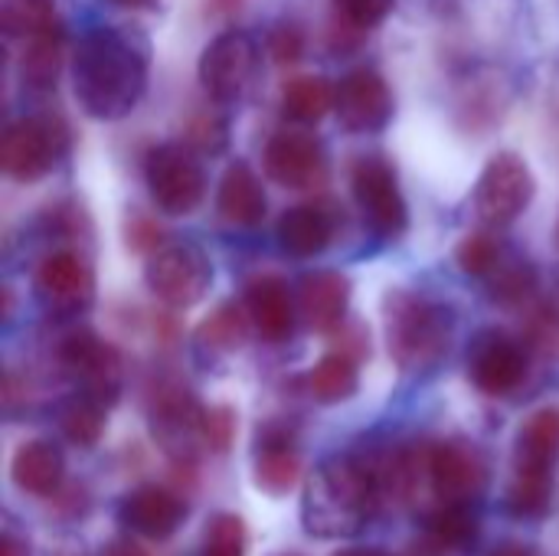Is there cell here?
Masks as SVG:
<instances>
[{
	"label": "cell",
	"instance_id": "cell-1",
	"mask_svg": "<svg viewBox=\"0 0 559 556\" xmlns=\"http://www.w3.org/2000/svg\"><path fill=\"white\" fill-rule=\"evenodd\" d=\"M151 43L138 26H92L72 49V92L88 118L118 121L147 92Z\"/></svg>",
	"mask_w": 559,
	"mask_h": 556
},
{
	"label": "cell",
	"instance_id": "cell-2",
	"mask_svg": "<svg viewBox=\"0 0 559 556\" xmlns=\"http://www.w3.org/2000/svg\"><path fill=\"white\" fill-rule=\"evenodd\" d=\"M377 501V485L364 459H328L305 485L301 524L311 537L347 541L367 528Z\"/></svg>",
	"mask_w": 559,
	"mask_h": 556
},
{
	"label": "cell",
	"instance_id": "cell-3",
	"mask_svg": "<svg viewBox=\"0 0 559 556\" xmlns=\"http://www.w3.org/2000/svg\"><path fill=\"white\" fill-rule=\"evenodd\" d=\"M386 347L403 374H432L452 351L455 311L423 292L396 288L383 301Z\"/></svg>",
	"mask_w": 559,
	"mask_h": 556
},
{
	"label": "cell",
	"instance_id": "cell-4",
	"mask_svg": "<svg viewBox=\"0 0 559 556\" xmlns=\"http://www.w3.org/2000/svg\"><path fill=\"white\" fill-rule=\"evenodd\" d=\"M69 154V128L59 115H26L10 121L0 141V167L16 184L43 180Z\"/></svg>",
	"mask_w": 559,
	"mask_h": 556
},
{
	"label": "cell",
	"instance_id": "cell-5",
	"mask_svg": "<svg viewBox=\"0 0 559 556\" xmlns=\"http://www.w3.org/2000/svg\"><path fill=\"white\" fill-rule=\"evenodd\" d=\"M144 285L160 305L187 311L206 298L213 285V262L197 242H170L147 259Z\"/></svg>",
	"mask_w": 559,
	"mask_h": 556
},
{
	"label": "cell",
	"instance_id": "cell-6",
	"mask_svg": "<svg viewBox=\"0 0 559 556\" xmlns=\"http://www.w3.org/2000/svg\"><path fill=\"white\" fill-rule=\"evenodd\" d=\"M151 200L167 216H190L206 197V170L190 144H157L144 161Z\"/></svg>",
	"mask_w": 559,
	"mask_h": 556
},
{
	"label": "cell",
	"instance_id": "cell-7",
	"mask_svg": "<svg viewBox=\"0 0 559 556\" xmlns=\"http://www.w3.org/2000/svg\"><path fill=\"white\" fill-rule=\"evenodd\" d=\"M350 190L364 213L367 229L377 239L396 242L409 229V206L400 190L396 167L386 157H380V154L360 157L350 170Z\"/></svg>",
	"mask_w": 559,
	"mask_h": 556
},
{
	"label": "cell",
	"instance_id": "cell-8",
	"mask_svg": "<svg viewBox=\"0 0 559 556\" xmlns=\"http://www.w3.org/2000/svg\"><path fill=\"white\" fill-rule=\"evenodd\" d=\"M534 193H537V180L527 161L514 151H501L485 164L475 184V213L485 226L504 229L531 206Z\"/></svg>",
	"mask_w": 559,
	"mask_h": 556
},
{
	"label": "cell",
	"instance_id": "cell-9",
	"mask_svg": "<svg viewBox=\"0 0 559 556\" xmlns=\"http://www.w3.org/2000/svg\"><path fill=\"white\" fill-rule=\"evenodd\" d=\"M59 367L79 380L82 393L95 397L105 406H115L121 397V380H124V364L118 347H111L105 338H98L92 328H72L59 341Z\"/></svg>",
	"mask_w": 559,
	"mask_h": 556
},
{
	"label": "cell",
	"instance_id": "cell-10",
	"mask_svg": "<svg viewBox=\"0 0 559 556\" xmlns=\"http://www.w3.org/2000/svg\"><path fill=\"white\" fill-rule=\"evenodd\" d=\"M259 72V46L246 29H223L200 56V82L216 105L239 102Z\"/></svg>",
	"mask_w": 559,
	"mask_h": 556
},
{
	"label": "cell",
	"instance_id": "cell-11",
	"mask_svg": "<svg viewBox=\"0 0 559 556\" xmlns=\"http://www.w3.org/2000/svg\"><path fill=\"white\" fill-rule=\"evenodd\" d=\"M491 478L488 456L468 439H445L429 446V492L439 505H472L485 495Z\"/></svg>",
	"mask_w": 559,
	"mask_h": 556
},
{
	"label": "cell",
	"instance_id": "cell-12",
	"mask_svg": "<svg viewBox=\"0 0 559 556\" xmlns=\"http://www.w3.org/2000/svg\"><path fill=\"white\" fill-rule=\"evenodd\" d=\"M154 442L180 465H190L203 446V406L180 383H160L151 400Z\"/></svg>",
	"mask_w": 559,
	"mask_h": 556
},
{
	"label": "cell",
	"instance_id": "cell-13",
	"mask_svg": "<svg viewBox=\"0 0 559 556\" xmlns=\"http://www.w3.org/2000/svg\"><path fill=\"white\" fill-rule=\"evenodd\" d=\"M465 367H468V380L475 383V390H481L485 397H508L527 380L531 354H527V344L518 341L514 334L501 328H488L468 344Z\"/></svg>",
	"mask_w": 559,
	"mask_h": 556
},
{
	"label": "cell",
	"instance_id": "cell-14",
	"mask_svg": "<svg viewBox=\"0 0 559 556\" xmlns=\"http://www.w3.org/2000/svg\"><path fill=\"white\" fill-rule=\"evenodd\" d=\"M262 167L272 184L285 190H318L328 184V147L318 134L288 128L269 138L262 151Z\"/></svg>",
	"mask_w": 559,
	"mask_h": 556
},
{
	"label": "cell",
	"instance_id": "cell-15",
	"mask_svg": "<svg viewBox=\"0 0 559 556\" xmlns=\"http://www.w3.org/2000/svg\"><path fill=\"white\" fill-rule=\"evenodd\" d=\"M36 298L59 318H79L95 305V272L85 256L72 249L49 252L33 272Z\"/></svg>",
	"mask_w": 559,
	"mask_h": 556
},
{
	"label": "cell",
	"instance_id": "cell-16",
	"mask_svg": "<svg viewBox=\"0 0 559 556\" xmlns=\"http://www.w3.org/2000/svg\"><path fill=\"white\" fill-rule=\"evenodd\" d=\"M334 115L354 134H377V131H383L390 125V118H393L390 82L377 69H370V66L350 69L337 82Z\"/></svg>",
	"mask_w": 559,
	"mask_h": 556
},
{
	"label": "cell",
	"instance_id": "cell-17",
	"mask_svg": "<svg viewBox=\"0 0 559 556\" xmlns=\"http://www.w3.org/2000/svg\"><path fill=\"white\" fill-rule=\"evenodd\" d=\"M341 206L331 200H311V203H298L292 210L282 213L278 220V246L292 256V259H314L321 256L341 226Z\"/></svg>",
	"mask_w": 559,
	"mask_h": 556
},
{
	"label": "cell",
	"instance_id": "cell-18",
	"mask_svg": "<svg viewBox=\"0 0 559 556\" xmlns=\"http://www.w3.org/2000/svg\"><path fill=\"white\" fill-rule=\"evenodd\" d=\"M350 279L334 269L308 272L298 282V311L314 334H334L350 311Z\"/></svg>",
	"mask_w": 559,
	"mask_h": 556
},
{
	"label": "cell",
	"instance_id": "cell-19",
	"mask_svg": "<svg viewBox=\"0 0 559 556\" xmlns=\"http://www.w3.org/2000/svg\"><path fill=\"white\" fill-rule=\"evenodd\" d=\"M246 308H249L255 334L269 344L288 341L295 331V321L301 318L295 292L288 288V282L282 275H272V272L255 275L246 285Z\"/></svg>",
	"mask_w": 559,
	"mask_h": 556
},
{
	"label": "cell",
	"instance_id": "cell-20",
	"mask_svg": "<svg viewBox=\"0 0 559 556\" xmlns=\"http://www.w3.org/2000/svg\"><path fill=\"white\" fill-rule=\"evenodd\" d=\"M121 521L131 534L147 541H167L187 521V505L164 485H141L121 501Z\"/></svg>",
	"mask_w": 559,
	"mask_h": 556
},
{
	"label": "cell",
	"instance_id": "cell-21",
	"mask_svg": "<svg viewBox=\"0 0 559 556\" xmlns=\"http://www.w3.org/2000/svg\"><path fill=\"white\" fill-rule=\"evenodd\" d=\"M252 478L265 495H288L301 478V456L295 446V433L282 423H269L259 429Z\"/></svg>",
	"mask_w": 559,
	"mask_h": 556
},
{
	"label": "cell",
	"instance_id": "cell-22",
	"mask_svg": "<svg viewBox=\"0 0 559 556\" xmlns=\"http://www.w3.org/2000/svg\"><path fill=\"white\" fill-rule=\"evenodd\" d=\"M216 210L233 226H259L265 220L269 197H265L259 174L246 161H233L223 170L219 190H216Z\"/></svg>",
	"mask_w": 559,
	"mask_h": 556
},
{
	"label": "cell",
	"instance_id": "cell-23",
	"mask_svg": "<svg viewBox=\"0 0 559 556\" xmlns=\"http://www.w3.org/2000/svg\"><path fill=\"white\" fill-rule=\"evenodd\" d=\"M66 462L62 452L46 439H29L13 452L10 478L29 498H52L62 488Z\"/></svg>",
	"mask_w": 559,
	"mask_h": 556
},
{
	"label": "cell",
	"instance_id": "cell-24",
	"mask_svg": "<svg viewBox=\"0 0 559 556\" xmlns=\"http://www.w3.org/2000/svg\"><path fill=\"white\" fill-rule=\"evenodd\" d=\"M518 469L554 472L559 462V406H540L531 413L518 433L514 446Z\"/></svg>",
	"mask_w": 559,
	"mask_h": 556
},
{
	"label": "cell",
	"instance_id": "cell-25",
	"mask_svg": "<svg viewBox=\"0 0 559 556\" xmlns=\"http://www.w3.org/2000/svg\"><path fill=\"white\" fill-rule=\"evenodd\" d=\"M62 62H66V33L62 23H56L26 39V49L20 56V79L33 92H49L56 88Z\"/></svg>",
	"mask_w": 559,
	"mask_h": 556
},
{
	"label": "cell",
	"instance_id": "cell-26",
	"mask_svg": "<svg viewBox=\"0 0 559 556\" xmlns=\"http://www.w3.org/2000/svg\"><path fill=\"white\" fill-rule=\"evenodd\" d=\"M252 331V318L246 301H223L219 308L210 311V318L200 321L197 328V344L210 354H236L239 347H246Z\"/></svg>",
	"mask_w": 559,
	"mask_h": 556
},
{
	"label": "cell",
	"instance_id": "cell-27",
	"mask_svg": "<svg viewBox=\"0 0 559 556\" xmlns=\"http://www.w3.org/2000/svg\"><path fill=\"white\" fill-rule=\"evenodd\" d=\"M360 387V370H357V360L341 354V351H331L324 354L311 370H308V393L314 403H324V406H334V403H344L357 393Z\"/></svg>",
	"mask_w": 559,
	"mask_h": 556
},
{
	"label": "cell",
	"instance_id": "cell-28",
	"mask_svg": "<svg viewBox=\"0 0 559 556\" xmlns=\"http://www.w3.org/2000/svg\"><path fill=\"white\" fill-rule=\"evenodd\" d=\"M337 85H331L324 75H298L282 88V108L288 118L301 125H318L328 111H334Z\"/></svg>",
	"mask_w": 559,
	"mask_h": 556
},
{
	"label": "cell",
	"instance_id": "cell-29",
	"mask_svg": "<svg viewBox=\"0 0 559 556\" xmlns=\"http://www.w3.org/2000/svg\"><path fill=\"white\" fill-rule=\"evenodd\" d=\"M108 410L105 403H98L95 397L88 393H79L72 400H66L59 406V429L62 436L79 446V449H92L98 446V439L105 436V426H108Z\"/></svg>",
	"mask_w": 559,
	"mask_h": 556
},
{
	"label": "cell",
	"instance_id": "cell-30",
	"mask_svg": "<svg viewBox=\"0 0 559 556\" xmlns=\"http://www.w3.org/2000/svg\"><path fill=\"white\" fill-rule=\"evenodd\" d=\"M426 537L436 551H465L478 537L472 505H439L426 518Z\"/></svg>",
	"mask_w": 559,
	"mask_h": 556
},
{
	"label": "cell",
	"instance_id": "cell-31",
	"mask_svg": "<svg viewBox=\"0 0 559 556\" xmlns=\"http://www.w3.org/2000/svg\"><path fill=\"white\" fill-rule=\"evenodd\" d=\"M554 505V472H534L518 469L511 492H508V511L524 521H537Z\"/></svg>",
	"mask_w": 559,
	"mask_h": 556
},
{
	"label": "cell",
	"instance_id": "cell-32",
	"mask_svg": "<svg viewBox=\"0 0 559 556\" xmlns=\"http://www.w3.org/2000/svg\"><path fill=\"white\" fill-rule=\"evenodd\" d=\"M488 295L491 301L504 305V308H514V305H524L534 292H537V269L534 262L527 259H518V256H504L501 265L488 275Z\"/></svg>",
	"mask_w": 559,
	"mask_h": 556
},
{
	"label": "cell",
	"instance_id": "cell-33",
	"mask_svg": "<svg viewBox=\"0 0 559 556\" xmlns=\"http://www.w3.org/2000/svg\"><path fill=\"white\" fill-rule=\"evenodd\" d=\"M0 23L7 36H36L59 23L56 0H3Z\"/></svg>",
	"mask_w": 559,
	"mask_h": 556
},
{
	"label": "cell",
	"instance_id": "cell-34",
	"mask_svg": "<svg viewBox=\"0 0 559 556\" xmlns=\"http://www.w3.org/2000/svg\"><path fill=\"white\" fill-rule=\"evenodd\" d=\"M504 256H508V252H504V242L498 239V233H491V226H488V229H478V233H468V236L455 246V262H459V269H462L465 275H475V279L491 275V272L501 265Z\"/></svg>",
	"mask_w": 559,
	"mask_h": 556
},
{
	"label": "cell",
	"instance_id": "cell-35",
	"mask_svg": "<svg viewBox=\"0 0 559 556\" xmlns=\"http://www.w3.org/2000/svg\"><path fill=\"white\" fill-rule=\"evenodd\" d=\"M246 544H249L246 521L239 514H233V511H219L206 524L203 556H246Z\"/></svg>",
	"mask_w": 559,
	"mask_h": 556
},
{
	"label": "cell",
	"instance_id": "cell-36",
	"mask_svg": "<svg viewBox=\"0 0 559 556\" xmlns=\"http://www.w3.org/2000/svg\"><path fill=\"white\" fill-rule=\"evenodd\" d=\"M183 144H190L197 154H219L229 144V121L216 111H200L190 118Z\"/></svg>",
	"mask_w": 559,
	"mask_h": 556
},
{
	"label": "cell",
	"instance_id": "cell-37",
	"mask_svg": "<svg viewBox=\"0 0 559 556\" xmlns=\"http://www.w3.org/2000/svg\"><path fill=\"white\" fill-rule=\"evenodd\" d=\"M236 429H239V416L233 406L219 403V406H203V446L216 456H226L236 442Z\"/></svg>",
	"mask_w": 559,
	"mask_h": 556
},
{
	"label": "cell",
	"instance_id": "cell-38",
	"mask_svg": "<svg viewBox=\"0 0 559 556\" xmlns=\"http://www.w3.org/2000/svg\"><path fill=\"white\" fill-rule=\"evenodd\" d=\"M527 347L547 354V357H559V298L544 301L527 324Z\"/></svg>",
	"mask_w": 559,
	"mask_h": 556
},
{
	"label": "cell",
	"instance_id": "cell-39",
	"mask_svg": "<svg viewBox=\"0 0 559 556\" xmlns=\"http://www.w3.org/2000/svg\"><path fill=\"white\" fill-rule=\"evenodd\" d=\"M124 246L138 256H154L164 249V226L154 216L131 210L124 216Z\"/></svg>",
	"mask_w": 559,
	"mask_h": 556
},
{
	"label": "cell",
	"instance_id": "cell-40",
	"mask_svg": "<svg viewBox=\"0 0 559 556\" xmlns=\"http://www.w3.org/2000/svg\"><path fill=\"white\" fill-rule=\"evenodd\" d=\"M265 49H269L272 62L295 66L305 56V29L292 20H278L265 36Z\"/></svg>",
	"mask_w": 559,
	"mask_h": 556
},
{
	"label": "cell",
	"instance_id": "cell-41",
	"mask_svg": "<svg viewBox=\"0 0 559 556\" xmlns=\"http://www.w3.org/2000/svg\"><path fill=\"white\" fill-rule=\"evenodd\" d=\"M334 7H337V13L347 16L350 23L370 29V26L383 23V20L393 13L396 0H334Z\"/></svg>",
	"mask_w": 559,
	"mask_h": 556
},
{
	"label": "cell",
	"instance_id": "cell-42",
	"mask_svg": "<svg viewBox=\"0 0 559 556\" xmlns=\"http://www.w3.org/2000/svg\"><path fill=\"white\" fill-rule=\"evenodd\" d=\"M331 338L337 341V347H334V351H341V354L354 357L357 364H360L364 357H370V331H367L364 324H350V321H344Z\"/></svg>",
	"mask_w": 559,
	"mask_h": 556
},
{
	"label": "cell",
	"instance_id": "cell-43",
	"mask_svg": "<svg viewBox=\"0 0 559 556\" xmlns=\"http://www.w3.org/2000/svg\"><path fill=\"white\" fill-rule=\"evenodd\" d=\"M0 556H29V537L26 531H20L10 518L3 521V534H0Z\"/></svg>",
	"mask_w": 559,
	"mask_h": 556
},
{
	"label": "cell",
	"instance_id": "cell-44",
	"mask_svg": "<svg viewBox=\"0 0 559 556\" xmlns=\"http://www.w3.org/2000/svg\"><path fill=\"white\" fill-rule=\"evenodd\" d=\"M56 501H59V511H62V518H82V511L88 508V498H85V492L79 488V485H72L69 492H56L52 495Z\"/></svg>",
	"mask_w": 559,
	"mask_h": 556
},
{
	"label": "cell",
	"instance_id": "cell-45",
	"mask_svg": "<svg viewBox=\"0 0 559 556\" xmlns=\"http://www.w3.org/2000/svg\"><path fill=\"white\" fill-rule=\"evenodd\" d=\"M98 556H151L138 541H131V537H115L111 544H105Z\"/></svg>",
	"mask_w": 559,
	"mask_h": 556
},
{
	"label": "cell",
	"instance_id": "cell-46",
	"mask_svg": "<svg viewBox=\"0 0 559 556\" xmlns=\"http://www.w3.org/2000/svg\"><path fill=\"white\" fill-rule=\"evenodd\" d=\"M491 556H540L534 547H527V544H504V547H498Z\"/></svg>",
	"mask_w": 559,
	"mask_h": 556
},
{
	"label": "cell",
	"instance_id": "cell-47",
	"mask_svg": "<svg viewBox=\"0 0 559 556\" xmlns=\"http://www.w3.org/2000/svg\"><path fill=\"white\" fill-rule=\"evenodd\" d=\"M111 3L128 7V10H154L157 7V0H111Z\"/></svg>",
	"mask_w": 559,
	"mask_h": 556
},
{
	"label": "cell",
	"instance_id": "cell-48",
	"mask_svg": "<svg viewBox=\"0 0 559 556\" xmlns=\"http://www.w3.org/2000/svg\"><path fill=\"white\" fill-rule=\"evenodd\" d=\"M334 556H383L380 551H370V547H347V551H341V554Z\"/></svg>",
	"mask_w": 559,
	"mask_h": 556
},
{
	"label": "cell",
	"instance_id": "cell-49",
	"mask_svg": "<svg viewBox=\"0 0 559 556\" xmlns=\"http://www.w3.org/2000/svg\"><path fill=\"white\" fill-rule=\"evenodd\" d=\"M272 556H301V554H288V551H285V554H272Z\"/></svg>",
	"mask_w": 559,
	"mask_h": 556
},
{
	"label": "cell",
	"instance_id": "cell-50",
	"mask_svg": "<svg viewBox=\"0 0 559 556\" xmlns=\"http://www.w3.org/2000/svg\"><path fill=\"white\" fill-rule=\"evenodd\" d=\"M557 246H559V223H557Z\"/></svg>",
	"mask_w": 559,
	"mask_h": 556
}]
</instances>
